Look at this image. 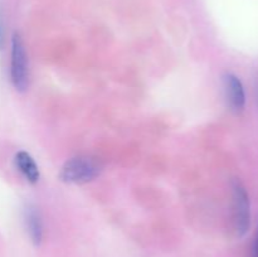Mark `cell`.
<instances>
[{"label": "cell", "instance_id": "cell-1", "mask_svg": "<svg viewBox=\"0 0 258 257\" xmlns=\"http://www.w3.org/2000/svg\"><path fill=\"white\" fill-rule=\"evenodd\" d=\"M101 166L95 159L88 156H77L66 161L59 173L64 183L85 184L93 180L100 174Z\"/></svg>", "mask_w": 258, "mask_h": 257}, {"label": "cell", "instance_id": "cell-5", "mask_svg": "<svg viewBox=\"0 0 258 257\" xmlns=\"http://www.w3.org/2000/svg\"><path fill=\"white\" fill-rule=\"evenodd\" d=\"M15 164L28 181L37 183L38 179H39V170H38L35 161L33 160V158L27 151H18L15 154Z\"/></svg>", "mask_w": 258, "mask_h": 257}, {"label": "cell", "instance_id": "cell-8", "mask_svg": "<svg viewBox=\"0 0 258 257\" xmlns=\"http://www.w3.org/2000/svg\"><path fill=\"white\" fill-rule=\"evenodd\" d=\"M253 257H258V236L256 242H254V247H253Z\"/></svg>", "mask_w": 258, "mask_h": 257}, {"label": "cell", "instance_id": "cell-6", "mask_svg": "<svg viewBox=\"0 0 258 257\" xmlns=\"http://www.w3.org/2000/svg\"><path fill=\"white\" fill-rule=\"evenodd\" d=\"M25 222L30 239L35 246H39L43 238V224L39 212L34 207H28L25 211Z\"/></svg>", "mask_w": 258, "mask_h": 257}, {"label": "cell", "instance_id": "cell-7", "mask_svg": "<svg viewBox=\"0 0 258 257\" xmlns=\"http://www.w3.org/2000/svg\"><path fill=\"white\" fill-rule=\"evenodd\" d=\"M4 40H5V29H4V19H3V12L0 9V49L4 47Z\"/></svg>", "mask_w": 258, "mask_h": 257}, {"label": "cell", "instance_id": "cell-3", "mask_svg": "<svg viewBox=\"0 0 258 257\" xmlns=\"http://www.w3.org/2000/svg\"><path fill=\"white\" fill-rule=\"evenodd\" d=\"M233 191L234 229L238 237L246 236L251 224V207L246 188L239 180L234 179L232 184Z\"/></svg>", "mask_w": 258, "mask_h": 257}, {"label": "cell", "instance_id": "cell-2", "mask_svg": "<svg viewBox=\"0 0 258 257\" xmlns=\"http://www.w3.org/2000/svg\"><path fill=\"white\" fill-rule=\"evenodd\" d=\"M10 80L17 91H25L29 85V68L25 53L24 43L19 33L12 37V53H10Z\"/></svg>", "mask_w": 258, "mask_h": 257}, {"label": "cell", "instance_id": "cell-4", "mask_svg": "<svg viewBox=\"0 0 258 257\" xmlns=\"http://www.w3.org/2000/svg\"><path fill=\"white\" fill-rule=\"evenodd\" d=\"M224 87H226L227 98H228L232 110L236 112L243 111L244 105H246V92H244L241 80L233 73H227L224 76Z\"/></svg>", "mask_w": 258, "mask_h": 257}]
</instances>
